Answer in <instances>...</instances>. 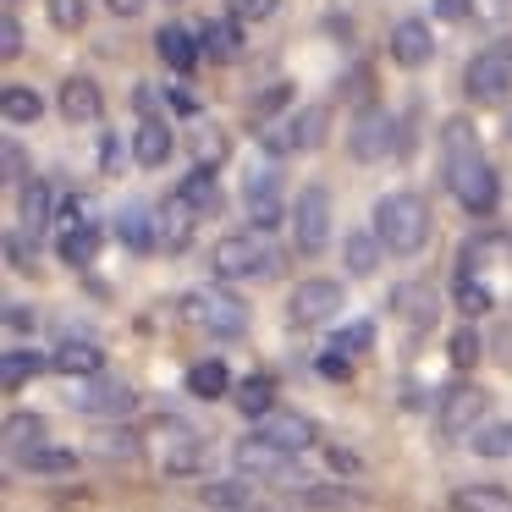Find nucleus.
<instances>
[{
  "label": "nucleus",
  "instance_id": "obj_1",
  "mask_svg": "<svg viewBox=\"0 0 512 512\" xmlns=\"http://www.w3.org/2000/svg\"><path fill=\"white\" fill-rule=\"evenodd\" d=\"M430 232H435V215L419 193H386V199L375 204V237H380L386 254H397V259L424 254Z\"/></svg>",
  "mask_w": 512,
  "mask_h": 512
},
{
  "label": "nucleus",
  "instance_id": "obj_2",
  "mask_svg": "<svg viewBox=\"0 0 512 512\" xmlns=\"http://www.w3.org/2000/svg\"><path fill=\"white\" fill-rule=\"evenodd\" d=\"M182 320L193 325V331L215 336V342H237V336H248V303L237 298L226 281H215V287H193L188 298H182Z\"/></svg>",
  "mask_w": 512,
  "mask_h": 512
},
{
  "label": "nucleus",
  "instance_id": "obj_3",
  "mask_svg": "<svg viewBox=\"0 0 512 512\" xmlns=\"http://www.w3.org/2000/svg\"><path fill=\"white\" fill-rule=\"evenodd\" d=\"M276 265H281L276 248H270L259 232H232V237H221V243L210 248V270L221 281H270Z\"/></svg>",
  "mask_w": 512,
  "mask_h": 512
},
{
  "label": "nucleus",
  "instance_id": "obj_4",
  "mask_svg": "<svg viewBox=\"0 0 512 512\" xmlns=\"http://www.w3.org/2000/svg\"><path fill=\"white\" fill-rule=\"evenodd\" d=\"M292 248H298L303 259H320L325 248H331V232H336V210H331V193L320 188V182H309V188L292 199Z\"/></svg>",
  "mask_w": 512,
  "mask_h": 512
},
{
  "label": "nucleus",
  "instance_id": "obj_5",
  "mask_svg": "<svg viewBox=\"0 0 512 512\" xmlns=\"http://www.w3.org/2000/svg\"><path fill=\"white\" fill-rule=\"evenodd\" d=\"M342 309H347V287L331 276H309L287 292V325L292 331H320V325H331Z\"/></svg>",
  "mask_w": 512,
  "mask_h": 512
},
{
  "label": "nucleus",
  "instance_id": "obj_6",
  "mask_svg": "<svg viewBox=\"0 0 512 512\" xmlns=\"http://www.w3.org/2000/svg\"><path fill=\"white\" fill-rule=\"evenodd\" d=\"M463 94L474 105H501L512 94V39L501 45H485L479 56H468L463 67Z\"/></svg>",
  "mask_w": 512,
  "mask_h": 512
},
{
  "label": "nucleus",
  "instance_id": "obj_7",
  "mask_svg": "<svg viewBox=\"0 0 512 512\" xmlns=\"http://www.w3.org/2000/svg\"><path fill=\"white\" fill-rule=\"evenodd\" d=\"M347 155L380 166L386 155H397V116L386 105H358L353 122H347Z\"/></svg>",
  "mask_w": 512,
  "mask_h": 512
},
{
  "label": "nucleus",
  "instance_id": "obj_8",
  "mask_svg": "<svg viewBox=\"0 0 512 512\" xmlns=\"http://www.w3.org/2000/svg\"><path fill=\"white\" fill-rule=\"evenodd\" d=\"M446 188H452V199L463 204L468 215H490L501 204V177L485 155H468V160H457V166H446Z\"/></svg>",
  "mask_w": 512,
  "mask_h": 512
},
{
  "label": "nucleus",
  "instance_id": "obj_9",
  "mask_svg": "<svg viewBox=\"0 0 512 512\" xmlns=\"http://www.w3.org/2000/svg\"><path fill=\"white\" fill-rule=\"evenodd\" d=\"M72 408H78L83 419H133L138 391L116 375H94V380H78V386H72Z\"/></svg>",
  "mask_w": 512,
  "mask_h": 512
},
{
  "label": "nucleus",
  "instance_id": "obj_10",
  "mask_svg": "<svg viewBox=\"0 0 512 512\" xmlns=\"http://www.w3.org/2000/svg\"><path fill=\"white\" fill-rule=\"evenodd\" d=\"M490 413V397L474 386V380H457V386L441 391V402H435V424H441V435H474L479 424H485Z\"/></svg>",
  "mask_w": 512,
  "mask_h": 512
},
{
  "label": "nucleus",
  "instance_id": "obj_11",
  "mask_svg": "<svg viewBox=\"0 0 512 512\" xmlns=\"http://www.w3.org/2000/svg\"><path fill=\"white\" fill-rule=\"evenodd\" d=\"M243 210H248V226H254V232H276V226L292 221V204L281 199L276 171H254V177L243 182Z\"/></svg>",
  "mask_w": 512,
  "mask_h": 512
},
{
  "label": "nucleus",
  "instance_id": "obj_12",
  "mask_svg": "<svg viewBox=\"0 0 512 512\" xmlns=\"http://www.w3.org/2000/svg\"><path fill=\"white\" fill-rule=\"evenodd\" d=\"M320 144H325V105H303L298 116H287L265 133L270 155H303V149H320Z\"/></svg>",
  "mask_w": 512,
  "mask_h": 512
},
{
  "label": "nucleus",
  "instance_id": "obj_13",
  "mask_svg": "<svg viewBox=\"0 0 512 512\" xmlns=\"http://www.w3.org/2000/svg\"><path fill=\"white\" fill-rule=\"evenodd\" d=\"M391 314H397L408 331H430V325L441 320V292H435L430 281H402V287H391Z\"/></svg>",
  "mask_w": 512,
  "mask_h": 512
},
{
  "label": "nucleus",
  "instance_id": "obj_14",
  "mask_svg": "<svg viewBox=\"0 0 512 512\" xmlns=\"http://www.w3.org/2000/svg\"><path fill=\"white\" fill-rule=\"evenodd\" d=\"M232 463H237V474H243V479H287L292 474V457L281 452V446L259 441L254 430L232 446Z\"/></svg>",
  "mask_w": 512,
  "mask_h": 512
},
{
  "label": "nucleus",
  "instance_id": "obj_15",
  "mask_svg": "<svg viewBox=\"0 0 512 512\" xmlns=\"http://www.w3.org/2000/svg\"><path fill=\"white\" fill-rule=\"evenodd\" d=\"M254 435H259V441H270V446H281L287 457L309 452V446L320 441V430H314L309 413H287V408H276L265 424H254Z\"/></svg>",
  "mask_w": 512,
  "mask_h": 512
},
{
  "label": "nucleus",
  "instance_id": "obj_16",
  "mask_svg": "<svg viewBox=\"0 0 512 512\" xmlns=\"http://www.w3.org/2000/svg\"><path fill=\"white\" fill-rule=\"evenodd\" d=\"M430 56H435L430 23H424V17H402V23L391 28V61H397L402 72H419V67H430Z\"/></svg>",
  "mask_w": 512,
  "mask_h": 512
},
{
  "label": "nucleus",
  "instance_id": "obj_17",
  "mask_svg": "<svg viewBox=\"0 0 512 512\" xmlns=\"http://www.w3.org/2000/svg\"><path fill=\"white\" fill-rule=\"evenodd\" d=\"M50 369L67 375V380H94V375H105V353L94 342H83V336H67V342L50 353Z\"/></svg>",
  "mask_w": 512,
  "mask_h": 512
},
{
  "label": "nucleus",
  "instance_id": "obj_18",
  "mask_svg": "<svg viewBox=\"0 0 512 512\" xmlns=\"http://www.w3.org/2000/svg\"><path fill=\"white\" fill-rule=\"evenodd\" d=\"M56 111L67 116V122H100V111H105V94H100V83L94 78H67L61 83V94H56Z\"/></svg>",
  "mask_w": 512,
  "mask_h": 512
},
{
  "label": "nucleus",
  "instance_id": "obj_19",
  "mask_svg": "<svg viewBox=\"0 0 512 512\" xmlns=\"http://www.w3.org/2000/svg\"><path fill=\"white\" fill-rule=\"evenodd\" d=\"M193 221H199V215H193L188 204L177 199V193H171V199H160V210H155V226H160V248H166V254H182V248L193 243Z\"/></svg>",
  "mask_w": 512,
  "mask_h": 512
},
{
  "label": "nucleus",
  "instance_id": "obj_20",
  "mask_svg": "<svg viewBox=\"0 0 512 512\" xmlns=\"http://www.w3.org/2000/svg\"><path fill=\"white\" fill-rule=\"evenodd\" d=\"M78 463H83V452L56 446V441L34 446L28 457H17V468H23V474H34V479H67V474H78Z\"/></svg>",
  "mask_w": 512,
  "mask_h": 512
},
{
  "label": "nucleus",
  "instance_id": "obj_21",
  "mask_svg": "<svg viewBox=\"0 0 512 512\" xmlns=\"http://www.w3.org/2000/svg\"><path fill=\"white\" fill-rule=\"evenodd\" d=\"M155 56L166 61L171 72H193V67H199V56H204V45H199V34H188V28L166 23V28L155 34Z\"/></svg>",
  "mask_w": 512,
  "mask_h": 512
},
{
  "label": "nucleus",
  "instance_id": "obj_22",
  "mask_svg": "<svg viewBox=\"0 0 512 512\" xmlns=\"http://www.w3.org/2000/svg\"><path fill=\"white\" fill-rule=\"evenodd\" d=\"M177 199L188 204V210L199 215V221L221 210V177H215V166H193L188 177L177 182Z\"/></svg>",
  "mask_w": 512,
  "mask_h": 512
},
{
  "label": "nucleus",
  "instance_id": "obj_23",
  "mask_svg": "<svg viewBox=\"0 0 512 512\" xmlns=\"http://www.w3.org/2000/svg\"><path fill=\"white\" fill-rule=\"evenodd\" d=\"M171 149H177V138H171V122L160 116V122H138V133H133V160L144 171H160L171 160Z\"/></svg>",
  "mask_w": 512,
  "mask_h": 512
},
{
  "label": "nucleus",
  "instance_id": "obj_24",
  "mask_svg": "<svg viewBox=\"0 0 512 512\" xmlns=\"http://www.w3.org/2000/svg\"><path fill=\"white\" fill-rule=\"evenodd\" d=\"M199 45L210 61H221V67H232L237 56H243V23L237 17H210V23L199 28Z\"/></svg>",
  "mask_w": 512,
  "mask_h": 512
},
{
  "label": "nucleus",
  "instance_id": "obj_25",
  "mask_svg": "<svg viewBox=\"0 0 512 512\" xmlns=\"http://www.w3.org/2000/svg\"><path fill=\"white\" fill-rule=\"evenodd\" d=\"M204 512H254V479H204Z\"/></svg>",
  "mask_w": 512,
  "mask_h": 512
},
{
  "label": "nucleus",
  "instance_id": "obj_26",
  "mask_svg": "<svg viewBox=\"0 0 512 512\" xmlns=\"http://www.w3.org/2000/svg\"><path fill=\"white\" fill-rule=\"evenodd\" d=\"M232 408L243 413L248 424H265L270 413H276V380H270V375H248V380H237Z\"/></svg>",
  "mask_w": 512,
  "mask_h": 512
},
{
  "label": "nucleus",
  "instance_id": "obj_27",
  "mask_svg": "<svg viewBox=\"0 0 512 512\" xmlns=\"http://www.w3.org/2000/svg\"><path fill=\"white\" fill-rule=\"evenodd\" d=\"M50 369V353H39V347H23L12 342L6 353H0V380H6V391H23L34 375H45Z\"/></svg>",
  "mask_w": 512,
  "mask_h": 512
},
{
  "label": "nucleus",
  "instance_id": "obj_28",
  "mask_svg": "<svg viewBox=\"0 0 512 512\" xmlns=\"http://www.w3.org/2000/svg\"><path fill=\"white\" fill-rule=\"evenodd\" d=\"M17 221H23L28 237H39L50 221H56V199H50V182H28L23 193H17Z\"/></svg>",
  "mask_w": 512,
  "mask_h": 512
},
{
  "label": "nucleus",
  "instance_id": "obj_29",
  "mask_svg": "<svg viewBox=\"0 0 512 512\" xmlns=\"http://www.w3.org/2000/svg\"><path fill=\"white\" fill-rule=\"evenodd\" d=\"M204 463H210V446L199 441V435H177V446H166V457H160V468H166L171 479H199Z\"/></svg>",
  "mask_w": 512,
  "mask_h": 512
},
{
  "label": "nucleus",
  "instance_id": "obj_30",
  "mask_svg": "<svg viewBox=\"0 0 512 512\" xmlns=\"http://www.w3.org/2000/svg\"><path fill=\"white\" fill-rule=\"evenodd\" d=\"M56 259L72 270H89L100 259V226H72V232L56 237Z\"/></svg>",
  "mask_w": 512,
  "mask_h": 512
},
{
  "label": "nucleus",
  "instance_id": "obj_31",
  "mask_svg": "<svg viewBox=\"0 0 512 512\" xmlns=\"http://www.w3.org/2000/svg\"><path fill=\"white\" fill-rule=\"evenodd\" d=\"M116 237H122L127 248H138V254L160 248V226H155V215H149L144 204H127V210L116 215Z\"/></svg>",
  "mask_w": 512,
  "mask_h": 512
},
{
  "label": "nucleus",
  "instance_id": "obj_32",
  "mask_svg": "<svg viewBox=\"0 0 512 512\" xmlns=\"http://www.w3.org/2000/svg\"><path fill=\"white\" fill-rule=\"evenodd\" d=\"M232 375H226V364L221 358H199V364L188 369V397H199V402H215V397H232Z\"/></svg>",
  "mask_w": 512,
  "mask_h": 512
},
{
  "label": "nucleus",
  "instance_id": "obj_33",
  "mask_svg": "<svg viewBox=\"0 0 512 512\" xmlns=\"http://www.w3.org/2000/svg\"><path fill=\"white\" fill-rule=\"evenodd\" d=\"M446 507L452 512H512V490H501V485H457Z\"/></svg>",
  "mask_w": 512,
  "mask_h": 512
},
{
  "label": "nucleus",
  "instance_id": "obj_34",
  "mask_svg": "<svg viewBox=\"0 0 512 512\" xmlns=\"http://www.w3.org/2000/svg\"><path fill=\"white\" fill-rule=\"evenodd\" d=\"M0 111H6L12 127H34L39 116H45V100H39V89H28V83H6V89H0Z\"/></svg>",
  "mask_w": 512,
  "mask_h": 512
},
{
  "label": "nucleus",
  "instance_id": "obj_35",
  "mask_svg": "<svg viewBox=\"0 0 512 512\" xmlns=\"http://www.w3.org/2000/svg\"><path fill=\"white\" fill-rule=\"evenodd\" d=\"M380 237L375 232H347V243H342V265H347V276H375L380 270Z\"/></svg>",
  "mask_w": 512,
  "mask_h": 512
},
{
  "label": "nucleus",
  "instance_id": "obj_36",
  "mask_svg": "<svg viewBox=\"0 0 512 512\" xmlns=\"http://www.w3.org/2000/svg\"><path fill=\"white\" fill-rule=\"evenodd\" d=\"M468 452L474 457H512V419H485L474 435H468Z\"/></svg>",
  "mask_w": 512,
  "mask_h": 512
},
{
  "label": "nucleus",
  "instance_id": "obj_37",
  "mask_svg": "<svg viewBox=\"0 0 512 512\" xmlns=\"http://www.w3.org/2000/svg\"><path fill=\"white\" fill-rule=\"evenodd\" d=\"M34 446H45V419H39V413H12V419H6V452H12V463L28 457Z\"/></svg>",
  "mask_w": 512,
  "mask_h": 512
},
{
  "label": "nucleus",
  "instance_id": "obj_38",
  "mask_svg": "<svg viewBox=\"0 0 512 512\" xmlns=\"http://www.w3.org/2000/svg\"><path fill=\"white\" fill-rule=\"evenodd\" d=\"M452 303L463 309V320H485L490 309H496V298H490V287L479 276H463L457 270V281H452Z\"/></svg>",
  "mask_w": 512,
  "mask_h": 512
},
{
  "label": "nucleus",
  "instance_id": "obj_39",
  "mask_svg": "<svg viewBox=\"0 0 512 512\" xmlns=\"http://www.w3.org/2000/svg\"><path fill=\"white\" fill-rule=\"evenodd\" d=\"M479 155V138H474V122L468 116H452L441 127V166H457V160Z\"/></svg>",
  "mask_w": 512,
  "mask_h": 512
},
{
  "label": "nucleus",
  "instance_id": "obj_40",
  "mask_svg": "<svg viewBox=\"0 0 512 512\" xmlns=\"http://www.w3.org/2000/svg\"><path fill=\"white\" fill-rule=\"evenodd\" d=\"M369 342H375V325L369 320H353V325H342V331L325 342V353H342V358H358V353H369Z\"/></svg>",
  "mask_w": 512,
  "mask_h": 512
},
{
  "label": "nucleus",
  "instance_id": "obj_41",
  "mask_svg": "<svg viewBox=\"0 0 512 512\" xmlns=\"http://www.w3.org/2000/svg\"><path fill=\"white\" fill-rule=\"evenodd\" d=\"M94 452L111 457V463H116V457L127 463V457L144 452V441H138V430H127V424H122V430H100V435H94Z\"/></svg>",
  "mask_w": 512,
  "mask_h": 512
},
{
  "label": "nucleus",
  "instance_id": "obj_42",
  "mask_svg": "<svg viewBox=\"0 0 512 512\" xmlns=\"http://www.w3.org/2000/svg\"><path fill=\"white\" fill-rule=\"evenodd\" d=\"M287 105H292V83H265V89L248 100V116H254V122H270V116H281Z\"/></svg>",
  "mask_w": 512,
  "mask_h": 512
},
{
  "label": "nucleus",
  "instance_id": "obj_43",
  "mask_svg": "<svg viewBox=\"0 0 512 512\" xmlns=\"http://www.w3.org/2000/svg\"><path fill=\"white\" fill-rule=\"evenodd\" d=\"M0 171H6V182H12L17 193L34 182V171H28V155H23V144H17V138H6V144H0Z\"/></svg>",
  "mask_w": 512,
  "mask_h": 512
},
{
  "label": "nucleus",
  "instance_id": "obj_44",
  "mask_svg": "<svg viewBox=\"0 0 512 512\" xmlns=\"http://www.w3.org/2000/svg\"><path fill=\"white\" fill-rule=\"evenodd\" d=\"M446 353H452V364H457V369H468V364H479L485 342H479V331H474V325H457V331H452V342H446Z\"/></svg>",
  "mask_w": 512,
  "mask_h": 512
},
{
  "label": "nucleus",
  "instance_id": "obj_45",
  "mask_svg": "<svg viewBox=\"0 0 512 512\" xmlns=\"http://www.w3.org/2000/svg\"><path fill=\"white\" fill-rule=\"evenodd\" d=\"M50 23H56L61 34H78V28L89 23V0H50Z\"/></svg>",
  "mask_w": 512,
  "mask_h": 512
},
{
  "label": "nucleus",
  "instance_id": "obj_46",
  "mask_svg": "<svg viewBox=\"0 0 512 512\" xmlns=\"http://www.w3.org/2000/svg\"><path fill=\"white\" fill-rule=\"evenodd\" d=\"M133 105H138V116H144V122H160V116H166V105H171V94L155 89V83H138Z\"/></svg>",
  "mask_w": 512,
  "mask_h": 512
},
{
  "label": "nucleus",
  "instance_id": "obj_47",
  "mask_svg": "<svg viewBox=\"0 0 512 512\" xmlns=\"http://www.w3.org/2000/svg\"><path fill=\"white\" fill-rule=\"evenodd\" d=\"M325 468H331V474H342V479H358L364 474V457L353 452V446H325Z\"/></svg>",
  "mask_w": 512,
  "mask_h": 512
},
{
  "label": "nucleus",
  "instance_id": "obj_48",
  "mask_svg": "<svg viewBox=\"0 0 512 512\" xmlns=\"http://www.w3.org/2000/svg\"><path fill=\"white\" fill-rule=\"evenodd\" d=\"M226 6H232V17H237V23H270L281 0H226Z\"/></svg>",
  "mask_w": 512,
  "mask_h": 512
},
{
  "label": "nucleus",
  "instance_id": "obj_49",
  "mask_svg": "<svg viewBox=\"0 0 512 512\" xmlns=\"http://www.w3.org/2000/svg\"><path fill=\"white\" fill-rule=\"evenodd\" d=\"M342 501H353V496H347V490L342 485H309V490H298V507H342Z\"/></svg>",
  "mask_w": 512,
  "mask_h": 512
},
{
  "label": "nucleus",
  "instance_id": "obj_50",
  "mask_svg": "<svg viewBox=\"0 0 512 512\" xmlns=\"http://www.w3.org/2000/svg\"><path fill=\"white\" fill-rule=\"evenodd\" d=\"M0 56H6V61H17V56H23V23H17L12 12L0 17Z\"/></svg>",
  "mask_w": 512,
  "mask_h": 512
},
{
  "label": "nucleus",
  "instance_id": "obj_51",
  "mask_svg": "<svg viewBox=\"0 0 512 512\" xmlns=\"http://www.w3.org/2000/svg\"><path fill=\"white\" fill-rule=\"evenodd\" d=\"M34 254H39V248H34V237H28V232L6 237V259H12V270H28V265H34Z\"/></svg>",
  "mask_w": 512,
  "mask_h": 512
},
{
  "label": "nucleus",
  "instance_id": "obj_52",
  "mask_svg": "<svg viewBox=\"0 0 512 512\" xmlns=\"http://www.w3.org/2000/svg\"><path fill=\"white\" fill-rule=\"evenodd\" d=\"M193 149H199V166H215V160L226 155V144H221L215 127H199V133H193Z\"/></svg>",
  "mask_w": 512,
  "mask_h": 512
},
{
  "label": "nucleus",
  "instance_id": "obj_53",
  "mask_svg": "<svg viewBox=\"0 0 512 512\" xmlns=\"http://www.w3.org/2000/svg\"><path fill=\"white\" fill-rule=\"evenodd\" d=\"M34 325H39V314L28 303H6V331L12 336H34Z\"/></svg>",
  "mask_w": 512,
  "mask_h": 512
},
{
  "label": "nucleus",
  "instance_id": "obj_54",
  "mask_svg": "<svg viewBox=\"0 0 512 512\" xmlns=\"http://www.w3.org/2000/svg\"><path fill=\"white\" fill-rule=\"evenodd\" d=\"M83 215H89V204H83L78 193L56 204V221H61V232H72V226H89V221H83Z\"/></svg>",
  "mask_w": 512,
  "mask_h": 512
},
{
  "label": "nucleus",
  "instance_id": "obj_55",
  "mask_svg": "<svg viewBox=\"0 0 512 512\" xmlns=\"http://www.w3.org/2000/svg\"><path fill=\"white\" fill-rule=\"evenodd\" d=\"M314 364H320L325 380H347V375H353V358H342V353H320Z\"/></svg>",
  "mask_w": 512,
  "mask_h": 512
},
{
  "label": "nucleus",
  "instance_id": "obj_56",
  "mask_svg": "<svg viewBox=\"0 0 512 512\" xmlns=\"http://www.w3.org/2000/svg\"><path fill=\"white\" fill-rule=\"evenodd\" d=\"M116 166H122V144L105 133V138H100V171H105V177H116Z\"/></svg>",
  "mask_w": 512,
  "mask_h": 512
},
{
  "label": "nucleus",
  "instance_id": "obj_57",
  "mask_svg": "<svg viewBox=\"0 0 512 512\" xmlns=\"http://www.w3.org/2000/svg\"><path fill=\"white\" fill-rule=\"evenodd\" d=\"M435 12H441L446 23H463V17H468V0H435Z\"/></svg>",
  "mask_w": 512,
  "mask_h": 512
},
{
  "label": "nucleus",
  "instance_id": "obj_58",
  "mask_svg": "<svg viewBox=\"0 0 512 512\" xmlns=\"http://www.w3.org/2000/svg\"><path fill=\"white\" fill-rule=\"evenodd\" d=\"M105 6H111V17H138L149 0H105Z\"/></svg>",
  "mask_w": 512,
  "mask_h": 512
},
{
  "label": "nucleus",
  "instance_id": "obj_59",
  "mask_svg": "<svg viewBox=\"0 0 512 512\" xmlns=\"http://www.w3.org/2000/svg\"><path fill=\"white\" fill-rule=\"evenodd\" d=\"M171 94V105H177V111H199V100H193L188 89H166Z\"/></svg>",
  "mask_w": 512,
  "mask_h": 512
},
{
  "label": "nucleus",
  "instance_id": "obj_60",
  "mask_svg": "<svg viewBox=\"0 0 512 512\" xmlns=\"http://www.w3.org/2000/svg\"><path fill=\"white\" fill-rule=\"evenodd\" d=\"M507 138H512V116H507Z\"/></svg>",
  "mask_w": 512,
  "mask_h": 512
}]
</instances>
